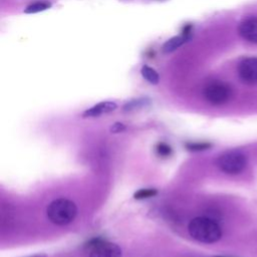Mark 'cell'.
<instances>
[{
  "instance_id": "6da1fadb",
  "label": "cell",
  "mask_w": 257,
  "mask_h": 257,
  "mask_svg": "<svg viewBox=\"0 0 257 257\" xmlns=\"http://www.w3.org/2000/svg\"><path fill=\"white\" fill-rule=\"evenodd\" d=\"M191 237L199 242L211 244L219 241L222 237L220 226L207 217H196L191 220L188 226Z\"/></svg>"
},
{
  "instance_id": "7a4b0ae2",
  "label": "cell",
  "mask_w": 257,
  "mask_h": 257,
  "mask_svg": "<svg viewBox=\"0 0 257 257\" xmlns=\"http://www.w3.org/2000/svg\"><path fill=\"white\" fill-rule=\"evenodd\" d=\"M48 219L56 225H67L74 220L77 214V208L74 202L59 198L52 201L47 207Z\"/></svg>"
},
{
  "instance_id": "3957f363",
  "label": "cell",
  "mask_w": 257,
  "mask_h": 257,
  "mask_svg": "<svg viewBox=\"0 0 257 257\" xmlns=\"http://www.w3.org/2000/svg\"><path fill=\"white\" fill-rule=\"evenodd\" d=\"M218 168L228 175L240 174L247 166V157L240 151H228L217 160Z\"/></svg>"
},
{
  "instance_id": "277c9868",
  "label": "cell",
  "mask_w": 257,
  "mask_h": 257,
  "mask_svg": "<svg viewBox=\"0 0 257 257\" xmlns=\"http://www.w3.org/2000/svg\"><path fill=\"white\" fill-rule=\"evenodd\" d=\"M88 257H121V249L114 243L101 238H93L85 245Z\"/></svg>"
},
{
  "instance_id": "5b68a950",
  "label": "cell",
  "mask_w": 257,
  "mask_h": 257,
  "mask_svg": "<svg viewBox=\"0 0 257 257\" xmlns=\"http://www.w3.org/2000/svg\"><path fill=\"white\" fill-rule=\"evenodd\" d=\"M231 88L222 81H212L204 88V96L207 101L214 105H220L231 97Z\"/></svg>"
},
{
  "instance_id": "8992f818",
  "label": "cell",
  "mask_w": 257,
  "mask_h": 257,
  "mask_svg": "<svg viewBox=\"0 0 257 257\" xmlns=\"http://www.w3.org/2000/svg\"><path fill=\"white\" fill-rule=\"evenodd\" d=\"M238 74L245 83H257V57H247L238 66Z\"/></svg>"
},
{
  "instance_id": "52a82bcc",
  "label": "cell",
  "mask_w": 257,
  "mask_h": 257,
  "mask_svg": "<svg viewBox=\"0 0 257 257\" xmlns=\"http://www.w3.org/2000/svg\"><path fill=\"white\" fill-rule=\"evenodd\" d=\"M239 34L253 43H257V17H249L243 20L238 27Z\"/></svg>"
},
{
  "instance_id": "ba28073f",
  "label": "cell",
  "mask_w": 257,
  "mask_h": 257,
  "mask_svg": "<svg viewBox=\"0 0 257 257\" xmlns=\"http://www.w3.org/2000/svg\"><path fill=\"white\" fill-rule=\"evenodd\" d=\"M117 107L116 103L113 101H101L98 102L97 104L91 106L90 108L86 109L83 113V117H94V116H99L103 113L110 112L114 110Z\"/></svg>"
},
{
  "instance_id": "9c48e42d",
  "label": "cell",
  "mask_w": 257,
  "mask_h": 257,
  "mask_svg": "<svg viewBox=\"0 0 257 257\" xmlns=\"http://www.w3.org/2000/svg\"><path fill=\"white\" fill-rule=\"evenodd\" d=\"M189 39H190V36L189 35H185V34L174 36V37L168 39L164 43V45L162 47L163 51L166 52V53L172 52V51L178 49L179 47H181L183 44H185Z\"/></svg>"
},
{
  "instance_id": "30bf717a",
  "label": "cell",
  "mask_w": 257,
  "mask_h": 257,
  "mask_svg": "<svg viewBox=\"0 0 257 257\" xmlns=\"http://www.w3.org/2000/svg\"><path fill=\"white\" fill-rule=\"evenodd\" d=\"M141 73H142L143 77H144L147 81H149L150 83H152V84H157V83L159 82V80H160V77H159L158 72H157L154 68H152V67H150V66H148V65H144V66L142 67Z\"/></svg>"
},
{
  "instance_id": "8fae6325",
  "label": "cell",
  "mask_w": 257,
  "mask_h": 257,
  "mask_svg": "<svg viewBox=\"0 0 257 257\" xmlns=\"http://www.w3.org/2000/svg\"><path fill=\"white\" fill-rule=\"evenodd\" d=\"M51 4L47 1H37V2H34L32 4H30L29 6H27L24 10L25 13H28V14H32V13H37V12H41V11H44L48 8H50Z\"/></svg>"
},
{
  "instance_id": "7c38bea8",
  "label": "cell",
  "mask_w": 257,
  "mask_h": 257,
  "mask_svg": "<svg viewBox=\"0 0 257 257\" xmlns=\"http://www.w3.org/2000/svg\"><path fill=\"white\" fill-rule=\"evenodd\" d=\"M211 144L210 143H206V142H198V143H187L186 144V148L189 151H193V152H200V151H205L211 148Z\"/></svg>"
},
{
  "instance_id": "4fadbf2b",
  "label": "cell",
  "mask_w": 257,
  "mask_h": 257,
  "mask_svg": "<svg viewBox=\"0 0 257 257\" xmlns=\"http://www.w3.org/2000/svg\"><path fill=\"white\" fill-rule=\"evenodd\" d=\"M157 193L158 192L156 189H141L135 193L134 198L137 200H143V199L154 197L155 195H157Z\"/></svg>"
},
{
  "instance_id": "5bb4252c",
  "label": "cell",
  "mask_w": 257,
  "mask_h": 257,
  "mask_svg": "<svg viewBox=\"0 0 257 257\" xmlns=\"http://www.w3.org/2000/svg\"><path fill=\"white\" fill-rule=\"evenodd\" d=\"M156 151L160 157L167 158L172 155V149L166 143H159L156 147Z\"/></svg>"
},
{
  "instance_id": "9a60e30c",
  "label": "cell",
  "mask_w": 257,
  "mask_h": 257,
  "mask_svg": "<svg viewBox=\"0 0 257 257\" xmlns=\"http://www.w3.org/2000/svg\"><path fill=\"white\" fill-rule=\"evenodd\" d=\"M125 128V126L122 124V123H120V122H115L114 124H112V126L110 127V132L111 133H119V132H121V131H123Z\"/></svg>"
},
{
  "instance_id": "2e32d148",
  "label": "cell",
  "mask_w": 257,
  "mask_h": 257,
  "mask_svg": "<svg viewBox=\"0 0 257 257\" xmlns=\"http://www.w3.org/2000/svg\"><path fill=\"white\" fill-rule=\"evenodd\" d=\"M31 257H46L45 255H35V256H31Z\"/></svg>"
},
{
  "instance_id": "e0dca14e",
  "label": "cell",
  "mask_w": 257,
  "mask_h": 257,
  "mask_svg": "<svg viewBox=\"0 0 257 257\" xmlns=\"http://www.w3.org/2000/svg\"><path fill=\"white\" fill-rule=\"evenodd\" d=\"M217 257H222V256H217Z\"/></svg>"
}]
</instances>
